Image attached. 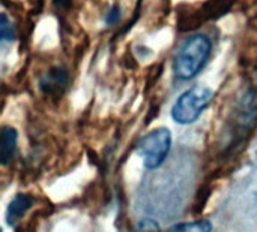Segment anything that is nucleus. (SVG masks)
<instances>
[{
	"instance_id": "1",
	"label": "nucleus",
	"mask_w": 257,
	"mask_h": 232,
	"mask_svg": "<svg viewBox=\"0 0 257 232\" xmlns=\"http://www.w3.org/2000/svg\"><path fill=\"white\" fill-rule=\"evenodd\" d=\"M211 51L212 45L206 36L197 34L188 39L175 57V76L181 81H188L194 78L209 60Z\"/></svg>"
},
{
	"instance_id": "2",
	"label": "nucleus",
	"mask_w": 257,
	"mask_h": 232,
	"mask_svg": "<svg viewBox=\"0 0 257 232\" xmlns=\"http://www.w3.org/2000/svg\"><path fill=\"white\" fill-rule=\"evenodd\" d=\"M214 98L212 90L206 87H194L185 92L172 110V117L179 124H190L196 122L202 112L209 106Z\"/></svg>"
},
{
	"instance_id": "3",
	"label": "nucleus",
	"mask_w": 257,
	"mask_h": 232,
	"mask_svg": "<svg viewBox=\"0 0 257 232\" xmlns=\"http://www.w3.org/2000/svg\"><path fill=\"white\" fill-rule=\"evenodd\" d=\"M170 144L172 135L167 129H157L148 134L137 146V152L143 158L145 166L148 170L158 168L164 162L170 150Z\"/></svg>"
},
{
	"instance_id": "4",
	"label": "nucleus",
	"mask_w": 257,
	"mask_h": 232,
	"mask_svg": "<svg viewBox=\"0 0 257 232\" xmlns=\"http://www.w3.org/2000/svg\"><path fill=\"white\" fill-rule=\"evenodd\" d=\"M17 132L12 128H3L0 130V165H8L15 153Z\"/></svg>"
},
{
	"instance_id": "5",
	"label": "nucleus",
	"mask_w": 257,
	"mask_h": 232,
	"mask_svg": "<svg viewBox=\"0 0 257 232\" xmlns=\"http://www.w3.org/2000/svg\"><path fill=\"white\" fill-rule=\"evenodd\" d=\"M33 206V201L26 196V195H18L15 196V200L9 204L8 207V212H6V222L8 225L14 226L23 216L24 213Z\"/></svg>"
},
{
	"instance_id": "6",
	"label": "nucleus",
	"mask_w": 257,
	"mask_h": 232,
	"mask_svg": "<svg viewBox=\"0 0 257 232\" xmlns=\"http://www.w3.org/2000/svg\"><path fill=\"white\" fill-rule=\"evenodd\" d=\"M212 225L208 220H197L191 224H182L173 226L169 232H211Z\"/></svg>"
},
{
	"instance_id": "7",
	"label": "nucleus",
	"mask_w": 257,
	"mask_h": 232,
	"mask_svg": "<svg viewBox=\"0 0 257 232\" xmlns=\"http://www.w3.org/2000/svg\"><path fill=\"white\" fill-rule=\"evenodd\" d=\"M14 38H15V32H14L12 22L8 20L6 15L0 14V44H3V42H12Z\"/></svg>"
},
{
	"instance_id": "8",
	"label": "nucleus",
	"mask_w": 257,
	"mask_h": 232,
	"mask_svg": "<svg viewBox=\"0 0 257 232\" xmlns=\"http://www.w3.org/2000/svg\"><path fill=\"white\" fill-rule=\"evenodd\" d=\"M119 18H120V9L117 6H114V8H111V10L107 15V24L113 26L119 21Z\"/></svg>"
},
{
	"instance_id": "9",
	"label": "nucleus",
	"mask_w": 257,
	"mask_h": 232,
	"mask_svg": "<svg viewBox=\"0 0 257 232\" xmlns=\"http://www.w3.org/2000/svg\"><path fill=\"white\" fill-rule=\"evenodd\" d=\"M139 232H160V231H158V226H157L154 222L146 220V222H143V224L139 226Z\"/></svg>"
},
{
	"instance_id": "10",
	"label": "nucleus",
	"mask_w": 257,
	"mask_h": 232,
	"mask_svg": "<svg viewBox=\"0 0 257 232\" xmlns=\"http://www.w3.org/2000/svg\"><path fill=\"white\" fill-rule=\"evenodd\" d=\"M0 232H2V231H0Z\"/></svg>"
}]
</instances>
